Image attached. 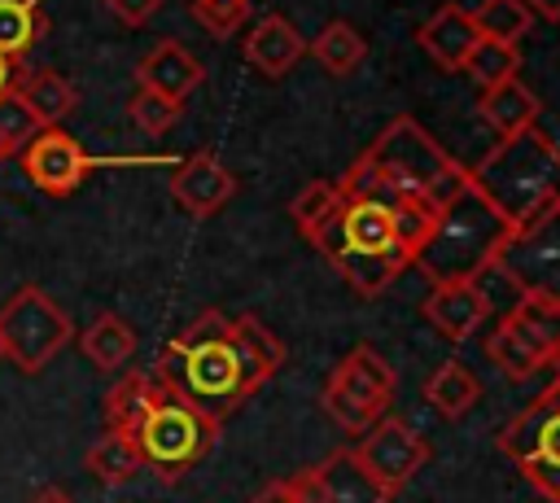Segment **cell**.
<instances>
[{
  "instance_id": "obj_1",
  "label": "cell",
  "mask_w": 560,
  "mask_h": 503,
  "mask_svg": "<svg viewBox=\"0 0 560 503\" xmlns=\"http://www.w3.org/2000/svg\"><path fill=\"white\" fill-rule=\"evenodd\" d=\"M153 372L210 420L232 416L249 394L267 385V376L236 346L232 319L219 311H201L184 332H175Z\"/></svg>"
},
{
  "instance_id": "obj_2",
  "label": "cell",
  "mask_w": 560,
  "mask_h": 503,
  "mask_svg": "<svg viewBox=\"0 0 560 503\" xmlns=\"http://www.w3.org/2000/svg\"><path fill=\"white\" fill-rule=\"evenodd\" d=\"M468 184L512 232L529 227L534 219L560 210V144L538 127L499 136V144L468 171Z\"/></svg>"
},
{
  "instance_id": "obj_3",
  "label": "cell",
  "mask_w": 560,
  "mask_h": 503,
  "mask_svg": "<svg viewBox=\"0 0 560 503\" xmlns=\"http://www.w3.org/2000/svg\"><path fill=\"white\" fill-rule=\"evenodd\" d=\"M508 236H512V227L490 210V201L472 184H464L451 201L438 206L433 232L411 254V267H420L429 276V284L477 280L481 271L494 267V254L503 249Z\"/></svg>"
},
{
  "instance_id": "obj_4",
  "label": "cell",
  "mask_w": 560,
  "mask_h": 503,
  "mask_svg": "<svg viewBox=\"0 0 560 503\" xmlns=\"http://www.w3.org/2000/svg\"><path fill=\"white\" fill-rule=\"evenodd\" d=\"M158 376V372H153ZM131 437L140 446V459L144 468L158 477V481H179L184 472H192L214 437H219V420H210L206 411H197L188 398H179L162 376L153 381V394L144 402V411L136 416L131 424Z\"/></svg>"
},
{
  "instance_id": "obj_5",
  "label": "cell",
  "mask_w": 560,
  "mask_h": 503,
  "mask_svg": "<svg viewBox=\"0 0 560 503\" xmlns=\"http://www.w3.org/2000/svg\"><path fill=\"white\" fill-rule=\"evenodd\" d=\"M363 162L381 175V184H389L398 197H416V201H429V206H442L451 201L464 184H468V171L416 122V118H394L376 140L372 149L363 153Z\"/></svg>"
},
{
  "instance_id": "obj_6",
  "label": "cell",
  "mask_w": 560,
  "mask_h": 503,
  "mask_svg": "<svg viewBox=\"0 0 560 503\" xmlns=\"http://www.w3.org/2000/svg\"><path fill=\"white\" fill-rule=\"evenodd\" d=\"M0 332H4V359L18 372H26V376L44 372L74 341L70 315L39 284H18L4 297V306H0Z\"/></svg>"
},
{
  "instance_id": "obj_7",
  "label": "cell",
  "mask_w": 560,
  "mask_h": 503,
  "mask_svg": "<svg viewBox=\"0 0 560 503\" xmlns=\"http://www.w3.org/2000/svg\"><path fill=\"white\" fill-rule=\"evenodd\" d=\"M394 389H398L394 367L372 346H350V354H341L337 367L328 372L319 402L341 429L363 433L385 416V407L394 402Z\"/></svg>"
},
{
  "instance_id": "obj_8",
  "label": "cell",
  "mask_w": 560,
  "mask_h": 503,
  "mask_svg": "<svg viewBox=\"0 0 560 503\" xmlns=\"http://www.w3.org/2000/svg\"><path fill=\"white\" fill-rule=\"evenodd\" d=\"M494 271L521 297L560 302V210L534 219L529 227H516L494 254Z\"/></svg>"
},
{
  "instance_id": "obj_9",
  "label": "cell",
  "mask_w": 560,
  "mask_h": 503,
  "mask_svg": "<svg viewBox=\"0 0 560 503\" xmlns=\"http://www.w3.org/2000/svg\"><path fill=\"white\" fill-rule=\"evenodd\" d=\"M499 451L525 472V481L547 499L560 503V411L534 402L499 429Z\"/></svg>"
},
{
  "instance_id": "obj_10",
  "label": "cell",
  "mask_w": 560,
  "mask_h": 503,
  "mask_svg": "<svg viewBox=\"0 0 560 503\" xmlns=\"http://www.w3.org/2000/svg\"><path fill=\"white\" fill-rule=\"evenodd\" d=\"M127 166V162H136V157H92L70 131H61V127H44V131H35V140L26 144V149H18V166H22V175L39 188V192H48V197H70L83 179H88V171H96V166Z\"/></svg>"
},
{
  "instance_id": "obj_11",
  "label": "cell",
  "mask_w": 560,
  "mask_h": 503,
  "mask_svg": "<svg viewBox=\"0 0 560 503\" xmlns=\"http://www.w3.org/2000/svg\"><path fill=\"white\" fill-rule=\"evenodd\" d=\"M354 455L363 459V468L389 490L398 494L424 464H429V442L398 416H381L376 424L363 429V442L354 446Z\"/></svg>"
},
{
  "instance_id": "obj_12",
  "label": "cell",
  "mask_w": 560,
  "mask_h": 503,
  "mask_svg": "<svg viewBox=\"0 0 560 503\" xmlns=\"http://www.w3.org/2000/svg\"><path fill=\"white\" fill-rule=\"evenodd\" d=\"M298 503H389L394 494L363 468L354 451H332L315 468L289 477Z\"/></svg>"
},
{
  "instance_id": "obj_13",
  "label": "cell",
  "mask_w": 560,
  "mask_h": 503,
  "mask_svg": "<svg viewBox=\"0 0 560 503\" xmlns=\"http://www.w3.org/2000/svg\"><path fill=\"white\" fill-rule=\"evenodd\" d=\"M232 192H236V175L206 149L188 153L171 175V197L192 219H210L214 210H223L232 201Z\"/></svg>"
},
{
  "instance_id": "obj_14",
  "label": "cell",
  "mask_w": 560,
  "mask_h": 503,
  "mask_svg": "<svg viewBox=\"0 0 560 503\" xmlns=\"http://www.w3.org/2000/svg\"><path fill=\"white\" fill-rule=\"evenodd\" d=\"M424 319L446 341H468L490 319V297H486V289L477 280H446V284H433L429 289Z\"/></svg>"
},
{
  "instance_id": "obj_15",
  "label": "cell",
  "mask_w": 560,
  "mask_h": 503,
  "mask_svg": "<svg viewBox=\"0 0 560 503\" xmlns=\"http://www.w3.org/2000/svg\"><path fill=\"white\" fill-rule=\"evenodd\" d=\"M206 70L201 61L179 44V39H158L140 61H136V87H149L158 96H171V101H188L197 87H201Z\"/></svg>"
},
{
  "instance_id": "obj_16",
  "label": "cell",
  "mask_w": 560,
  "mask_h": 503,
  "mask_svg": "<svg viewBox=\"0 0 560 503\" xmlns=\"http://www.w3.org/2000/svg\"><path fill=\"white\" fill-rule=\"evenodd\" d=\"M241 52H245V61H249L258 74L280 79V74H289V70L302 61L306 39L298 35V26H293L289 17L267 13V17H258V22H254V31L245 35Z\"/></svg>"
},
{
  "instance_id": "obj_17",
  "label": "cell",
  "mask_w": 560,
  "mask_h": 503,
  "mask_svg": "<svg viewBox=\"0 0 560 503\" xmlns=\"http://www.w3.org/2000/svg\"><path fill=\"white\" fill-rule=\"evenodd\" d=\"M13 92L22 96V105L35 114L39 127H61V118L74 114L79 92L66 74H57L52 66H18Z\"/></svg>"
},
{
  "instance_id": "obj_18",
  "label": "cell",
  "mask_w": 560,
  "mask_h": 503,
  "mask_svg": "<svg viewBox=\"0 0 560 503\" xmlns=\"http://www.w3.org/2000/svg\"><path fill=\"white\" fill-rule=\"evenodd\" d=\"M416 39H420V48H424L442 70H459L464 57L472 52V44H477L481 35H477L468 9H459V4H442V9L416 31Z\"/></svg>"
},
{
  "instance_id": "obj_19",
  "label": "cell",
  "mask_w": 560,
  "mask_h": 503,
  "mask_svg": "<svg viewBox=\"0 0 560 503\" xmlns=\"http://www.w3.org/2000/svg\"><path fill=\"white\" fill-rule=\"evenodd\" d=\"M477 114H481L499 136H516V131H525V127H538V96H534L521 79H508V83L481 87Z\"/></svg>"
},
{
  "instance_id": "obj_20",
  "label": "cell",
  "mask_w": 560,
  "mask_h": 503,
  "mask_svg": "<svg viewBox=\"0 0 560 503\" xmlns=\"http://www.w3.org/2000/svg\"><path fill=\"white\" fill-rule=\"evenodd\" d=\"M79 350H83V359H92V367L118 372V367H127V359L136 354V328H131L118 311H101V315L79 332Z\"/></svg>"
},
{
  "instance_id": "obj_21",
  "label": "cell",
  "mask_w": 560,
  "mask_h": 503,
  "mask_svg": "<svg viewBox=\"0 0 560 503\" xmlns=\"http://www.w3.org/2000/svg\"><path fill=\"white\" fill-rule=\"evenodd\" d=\"M328 262L341 271V280L359 293V297H376L385 293L402 267H411L407 254H359V249H332Z\"/></svg>"
},
{
  "instance_id": "obj_22",
  "label": "cell",
  "mask_w": 560,
  "mask_h": 503,
  "mask_svg": "<svg viewBox=\"0 0 560 503\" xmlns=\"http://www.w3.org/2000/svg\"><path fill=\"white\" fill-rule=\"evenodd\" d=\"M503 324L551 367V359H556V350H560V302L521 297V302L503 315Z\"/></svg>"
},
{
  "instance_id": "obj_23",
  "label": "cell",
  "mask_w": 560,
  "mask_h": 503,
  "mask_svg": "<svg viewBox=\"0 0 560 503\" xmlns=\"http://www.w3.org/2000/svg\"><path fill=\"white\" fill-rule=\"evenodd\" d=\"M83 468H88L101 486H122V481H131V477L144 468V459H140V446H136L131 433L105 429V433L83 451Z\"/></svg>"
},
{
  "instance_id": "obj_24",
  "label": "cell",
  "mask_w": 560,
  "mask_h": 503,
  "mask_svg": "<svg viewBox=\"0 0 560 503\" xmlns=\"http://www.w3.org/2000/svg\"><path fill=\"white\" fill-rule=\"evenodd\" d=\"M48 35L44 0H0V52L22 61Z\"/></svg>"
},
{
  "instance_id": "obj_25",
  "label": "cell",
  "mask_w": 560,
  "mask_h": 503,
  "mask_svg": "<svg viewBox=\"0 0 560 503\" xmlns=\"http://www.w3.org/2000/svg\"><path fill=\"white\" fill-rule=\"evenodd\" d=\"M424 398H429L442 416H451V420H455V416H464V411H472V407H477V398H481V381H477L464 363H455V359H451V363H442V367L424 381Z\"/></svg>"
},
{
  "instance_id": "obj_26",
  "label": "cell",
  "mask_w": 560,
  "mask_h": 503,
  "mask_svg": "<svg viewBox=\"0 0 560 503\" xmlns=\"http://www.w3.org/2000/svg\"><path fill=\"white\" fill-rule=\"evenodd\" d=\"M472 13V26L481 39H499V44H521L534 26V13L525 9V0H481Z\"/></svg>"
},
{
  "instance_id": "obj_27",
  "label": "cell",
  "mask_w": 560,
  "mask_h": 503,
  "mask_svg": "<svg viewBox=\"0 0 560 503\" xmlns=\"http://www.w3.org/2000/svg\"><path fill=\"white\" fill-rule=\"evenodd\" d=\"M311 52H315V61L328 70V74H350L363 57H368V44H363V35L350 26V22H328L319 35H315V44H306Z\"/></svg>"
},
{
  "instance_id": "obj_28",
  "label": "cell",
  "mask_w": 560,
  "mask_h": 503,
  "mask_svg": "<svg viewBox=\"0 0 560 503\" xmlns=\"http://www.w3.org/2000/svg\"><path fill=\"white\" fill-rule=\"evenodd\" d=\"M477 87H494V83H508V79H516V70H521V52H516V44H499V39H477L472 44V52L464 57V66H459Z\"/></svg>"
},
{
  "instance_id": "obj_29",
  "label": "cell",
  "mask_w": 560,
  "mask_h": 503,
  "mask_svg": "<svg viewBox=\"0 0 560 503\" xmlns=\"http://www.w3.org/2000/svg\"><path fill=\"white\" fill-rule=\"evenodd\" d=\"M232 337H236V346L245 350V359H249L267 381L280 372V363H284V341H280L258 315H236V319H232Z\"/></svg>"
},
{
  "instance_id": "obj_30",
  "label": "cell",
  "mask_w": 560,
  "mask_h": 503,
  "mask_svg": "<svg viewBox=\"0 0 560 503\" xmlns=\"http://www.w3.org/2000/svg\"><path fill=\"white\" fill-rule=\"evenodd\" d=\"M127 114H131V122H136L149 140H158V136H166V131L179 122L184 105L171 101V96H158V92H149V87H136L131 101H127Z\"/></svg>"
},
{
  "instance_id": "obj_31",
  "label": "cell",
  "mask_w": 560,
  "mask_h": 503,
  "mask_svg": "<svg viewBox=\"0 0 560 503\" xmlns=\"http://www.w3.org/2000/svg\"><path fill=\"white\" fill-rule=\"evenodd\" d=\"M486 354H490L508 376H516V381H525V376H534L538 367H547V363H542V359H538V354H534V350H529V346H525L508 324H499V328L490 332Z\"/></svg>"
},
{
  "instance_id": "obj_32",
  "label": "cell",
  "mask_w": 560,
  "mask_h": 503,
  "mask_svg": "<svg viewBox=\"0 0 560 503\" xmlns=\"http://www.w3.org/2000/svg\"><path fill=\"white\" fill-rule=\"evenodd\" d=\"M341 206V192H337V184H328V179H315V184H306L293 201H289V214H293V223L302 227V236H311L332 210Z\"/></svg>"
},
{
  "instance_id": "obj_33",
  "label": "cell",
  "mask_w": 560,
  "mask_h": 503,
  "mask_svg": "<svg viewBox=\"0 0 560 503\" xmlns=\"http://www.w3.org/2000/svg\"><path fill=\"white\" fill-rule=\"evenodd\" d=\"M35 131H44V127L22 105V96L18 92H4L0 96V153L4 157H18V149H26L35 140Z\"/></svg>"
},
{
  "instance_id": "obj_34",
  "label": "cell",
  "mask_w": 560,
  "mask_h": 503,
  "mask_svg": "<svg viewBox=\"0 0 560 503\" xmlns=\"http://www.w3.org/2000/svg\"><path fill=\"white\" fill-rule=\"evenodd\" d=\"M254 0H192V17L201 31H210L214 39H228L232 31H241V22L249 17Z\"/></svg>"
},
{
  "instance_id": "obj_35",
  "label": "cell",
  "mask_w": 560,
  "mask_h": 503,
  "mask_svg": "<svg viewBox=\"0 0 560 503\" xmlns=\"http://www.w3.org/2000/svg\"><path fill=\"white\" fill-rule=\"evenodd\" d=\"M122 26H144L158 9H162V0H101Z\"/></svg>"
},
{
  "instance_id": "obj_36",
  "label": "cell",
  "mask_w": 560,
  "mask_h": 503,
  "mask_svg": "<svg viewBox=\"0 0 560 503\" xmlns=\"http://www.w3.org/2000/svg\"><path fill=\"white\" fill-rule=\"evenodd\" d=\"M249 503H298V494H293V486H289V477H284V481H267V486H258Z\"/></svg>"
},
{
  "instance_id": "obj_37",
  "label": "cell",
  "mask_w": 560,
  "mask_h": 503,
  "mask_svg": "<svg viewBox=\"0 0 560 503\" xmlns=\"http://www.w3.org/2000/svg\"><path fill=\"white\" fill-rule=\"evenodd\" d=\"M26 503H74V499H70V490H61V486H44V490H35Z\"/></svg>"
},
{
  "instance_id": "obj_38",
  "label": "cell",
  "mask_w": 560,
  "mask_h": 503,
  "mask_svg": "<svg viewBox=\"0 0 560 503\" xmlns=\"http://www.w3.org/2000/svg\"><path fill=\"white\" fill-rule=\"evenodd\" d=\"M525 9L547 17V22H560V0H525Z\"/></svg>"
},
{
  "instance_id": "obj_39",
  "label": "cell",
  "mask_w": 560,
  "mask_h": 503,
  "mask_svg": "<svg viewBox=\"0 0 560 503\" xmlns=\"http://www.w3.org/2000/svg\"><path fill=\"white\" fill-rule=\"evenodd\" d=\"M18 66H22V61H13V57H4V52H0V96H4V92H13Z\"/></svg>"
},
{
  "instance_id": "obj_40",
  "label": "cell",
  "mask_w": 560,
  "mask_h": 503,
  "mask_svg": "<svg viewBox=\"0 0 560 503\" xmlns=\"http://www.w3.org/2000/svg\"><path fill=\"white\" fill-rule=\"evenodd\" d=\"M538 402H542V407H551V411H560V372H556V376H551V385L538 394Z\"/></svg>"
},
{
  "instance_id": "obj_41",
  "label": "cell",
  "mask_w": 560,
  "mask_h": 503,
  "mask_svg": "<svg viewBox=\"0 0 560 503\" xmlns=\"http://www.w3.org/2000/svg\"><path fill=\"white\" fill-rule=\"evenodd\" d=\"M0 363H4V332H0Z\"/></svg>"
},
{
  "instance_id": "obj_42",
  "label": "cell",
  "mask_w": 560,
  "mask_h": 503,
  "mask_svg": "<svg viewBox=\"0 0 560 503\" xmlns=\"http://www.w3.org/2000/svg\"><path fill=\"white\" fill-rule=\"evenodd\" d=\"M551 367H556V372H560V350H556V359H551Z\"/></svg>"
},
{
  "instance_id": "obj_43",
  "label": "cell",
  "mask_w": 560,
  "mask_h": 503,
  "mask_svg": "<svg viewBox=\"0 0 560 503\" xmlns=\"http://www.w3.org/2000/svg\"><path fill=\"white\" fill-rule=\"evenodd\" d=\"M0 162H4V153H0Z\"/></svg>"
}]
</instances>
